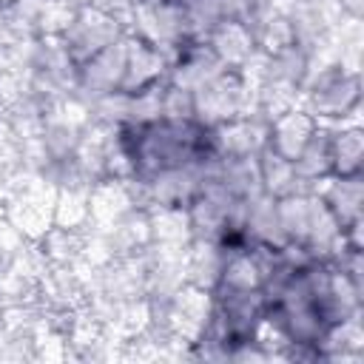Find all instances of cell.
Instances as JSON below:
<instances>
[{"instance_id":"cell-1","label":"cell","mask_w":364,"mask_h":364,"mask_svg":"<svg viewBox=\"0 0 364 364\" xmlns=\"http://www.w3.org/2000/svg\"><path fill=\"white\" fill-rule=\"evenodd\" d=\"M361 276L358 247H344L338 259L279 245L264 287V324L293 355L321 358L330 341L358 313Z\"/></svg>"},{"instance_id":"cell-2","label":"cell","mask_w":364,"mask_h":364,"mask_svg":"<svg viewBox=\"0 0 364 364\" xmlns=\"http://www.w3.org/2000/svg\"><path fill=\"white\" fill-rule=\"evenodd\" d=\"M117 151L128 176L159 205L193 208L225 159V136L219 125L168 108L122 119L117 125Z\"/></svg>"},{"instance_id":"cell-3","label":"cell","mask_w":364,"mask_h":364,"mask_svg":"<svg viewBox=\"0 0 364 364\" xmlns=\"http://www.w3.org/2000/svg\"><path fill=\"white\" fill-rule=\"evenodd\" d=\"M313 117H330V119H344L355 105H358V82L353 74H321L316 85L307 94Z\"/></svg>"},{"instance_id":"cell-4","label":"cell","mask_w":364,"mask_h":364,"mask_svg":"<svg viewBox=\"0 0 364 364\" xmlns=\"http://www.w3.org/2000/svg\"><path fill=\"white\" fill-rule=\"evenodd\" d=\"M361 131L336 128L330 131V179H361Z\"/></svg>"},{"instance_id":"cell-5","label":"cell","mask_w":364,"mask_h":364,"mask_svg":"<svg viewBox=\"0 0 364 364\" xmlns=\"http://www.w3.org/2000/svg\"><path fill=\"white\" fill-rule=\"evenodd\" d=\"M0 3H14V0H0Z\"/></svg>"}]
</instances>
